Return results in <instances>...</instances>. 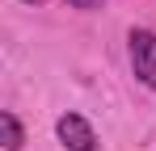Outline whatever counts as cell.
<instances>
[{
    "label": "cell",
    "mask_w": 156,
    "mask_h": 151,
    "mask_svg": "<svg viewBox=\"0 0 156 151\" xmlns=\"http://www.w3.org/2000/svg\"><path fill=\"white\" fill-rule=\"evenodd\" d=\"M131 67H135V76L148 84V88H156V34L152 29H131Z\"/></svg>",
    "instance_id": "6da1fadb"
},
{
    "label": "cell",
    "mask_w": 156,
    "mask_h": 151,
    "mask_svg": "<svg viewBox=\"0 0 156 151\" xmlns=\"http://www.w3.org/2000/svg\"><path fill=\"white\" fill-rule=\"evenodd\" d=\"M55 130H59V139H63L68 151H97V134H93V126L84 122L80 113H63Z\"/></svg>",
    "instance_id": "7a4b0ae2"
},
{
    "label": "cell",
    "mask_w": 156,
    "mask_h": 151,
    "mask_svg": "<svg viewBox=\"0 0 156 151\" xmlns=\"http://www.w3.org/2000/svg\"><path fill=\"white\" fill-rule=\"evenodd\" d=\"M21 143H26L21 122H17L13 113H0V147H4V151H21Z\"/></svg>",
    "instance_id": "3957f363"
},
{
    "label": "cell",
    "mask_w": 156,
    "mask_h": 151,
    "mask_svg": "<svg viewBox=\"0 0 156 151\" xmlns=\"http://www.w3.org/2000/svg\"><path fill=\"white\" fill-rule=\"evenodd\" d=\"M63 4H72V8H101V0H63Z\"/></svg>",
    "instance_id": "277c9868"
}]
</instances>
